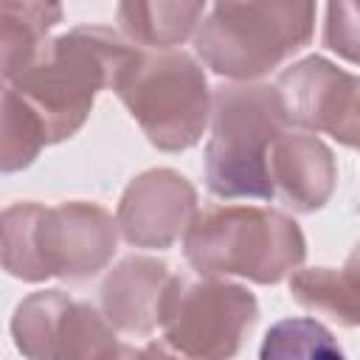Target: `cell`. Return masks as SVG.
<instances>
[{"instance_id":"cell-1","label":"cell","mask_w":360,"mask_h":360,"mask_svg":"<svg viewBox=\"0 0 360 360\" xmlns=\"http://www.w3.org/2000/svg\"><path fill=\"white\" fill-rule=\"evenodd\" d=\"M141 48L104 25H79L39 51V56L6 87H11L42 124L45 141L70 138L90 115L93 98L115 87Z\"/></svg>"},{"instance_id":"cell-2","label":"cell","mask_w":360,"mask_h":360,"mask_svg":"<svg viewBox=\"0 0 360 360\" xmlns=\"http://www.w3.org/2000/svg\"><path fill=\"white\" fill-rule=\"evenodd\" d=\"M118 222L96 202H14L3 211V267L22 281L84 278L115 253Z\"/></svg>"},{"instance_id":"cell-3","label":"cell","mask_w":360,"mask_h":360,"mask_svg":"<svg viewBox=\"0 0 360 360\" xmlns=\"http://www.w3.org/2000/svg\"><path fill=\"white\" fill-rule=\"evenodd\" d=\"M290 115L276 84L233 82L211 96V138L205 180L217 197L270 200V149L287 132Z\"/></svg>"},{"instance_id":"cell-4","label":"cell","mask_w":360,"mask_h":360,"mask_svg":"<svg viewBox=\"0 0 360 360\" xmlns=\"http://www.w3.org/2000/svg\"><path fill=\"white\" fill-rule=\"evenodd\" d=\"M183 253L202 276H242L256 284H276L298 270L307 242L301 228L281 211L211 205L191 219Z\"/></svg>"},{"instance_id":"cell-5","label":"cell","mask_w":360,"mask_h":360,"mask_svg":"<svg viewBox=\"0 0 360 360\" xmlns=\"http://www.w3.org/2000/svg\"><path fill=\"white\" fill-rule=\"evenodd\" d=\"M312 28V3H217L200 22L194 48L214 73L250 82L301 51Z\"/></svg>"},{"instance_id":"cell-6","label":"cell","mask_w":360,"mask_h":360,"mask_svg":"<svg viewBox=\"0 0 360 360\" xmlns=\"http://www.w3.org/2000/svg\"><path fill=\"white\" fill-rule=\"evenodd\" d=\"M112 90L163 152L194 146L211 118L205 73L183 51H138Z\"/></svg>"},{"instance_id":"cell-7","label":"cell","mask_w":360,"mask_h":360,"mask_svg":"<svg viewBox=\"0 0 360 360\" xmlns=\"http://www.w3.org/2000/svg\"><path fill=\"white\" fill-rule=\"evenodd\" d=\"M259 315L250 290L211 276H174L163 312V340L200 360H231Z\"/></svg>"},{"instance_id":"cell-8","label":"cell","mask_w":360,"mask_h":360,"mask_svg":"<svg viewBox=\"0 0 360 360\" xmlns=\"http://www.w3.org/2000/svg\"><path fill=\"white\" fill-rule=\"evenodd\" d=\"M11 335L28 360H118V340L107 315L62 290L22 298L11 318Z\"/></svg>"},{"instance_id":"cell-9","label":"cell","mask_w":360,"mask_h":360,"mask_svg":"<svg viewBox=\"0 0 360 360\" xmlns=\"http://www.w3.org/2000/svg\"><path fill=\"white\" fill-rule=\"evenodd\" d=\"M290 124L309 132H329L360 149V76L346 73L323 56H307L278 76Z\"/></svg>"},{"instance_id":"cell-10","label":"cell","mask_w":360,"mask_h":360,"mask_svg":"<svg viewBox=\"0 0 360 360\" xmlns=\"http://www.w3.org/2000/svg\"><path fill=\"white\" fill-rule=\"evenodd\" d=\"M194 217V186L172 169H149L127 186L115 222L135 248H169L186 236Z\"/></svg>"},{"instance_id":"cell-11","label":"cell","mask_w":360,"mask_h":360,"mask_svg":"<svg viewBox=\"0 0 360 360\" xmlns=\"http://www.w3.org/2000/svg\"><path fill=\"white\" fill-rule=\"evenodd\" d=\"M270 183L301 214L326 205L338 183L332 149L307 132H284L270 149Z\"/></svg>"},{"instance_id":"cell-12","label":"cell","mask_w":360,"mask_h":360,"mask_svg":"<svg viewBox=\"0 0 360 360\" xmlns=\"http://www.w3.org/2000/svg\"><path fill=\"white\" fill-rule=\"evenodd\" d=\"M174 276L149 256H129L110 270L101 284V309L107 321L129 335H149L160 326V312Z\"/></svg>"},{"instance_id":"cell-13","label":"cell","mask_w":360,"mask_h":360,"mask_svg":"<svg viewBox=\"0 0 360 360\" xmlns=\"http://www.w3.org/2000/svg\"><path fill=\"white\" fill-rule=\"evenodd\" d=\"M62 20L56 3H0V45H3V79H17L48 45V31Z\"/></svg>"},{"instance_id":"cell-14","label":"cell","mask_w":360,"mask_h":360,"mask_svg":"<svg viewBox=\"0 0 360 360\" xmlns=\"http://www.w3.org/2000/svg\"><path fill=\"white\" fill-rule=\"evenodd\" d=\"M205 20V3H121L118 22L127 39L138 48L172 51Z\"/></svg>"},{"instance_id":"cell-15","label":"cell","mask_w":360,"mask_h":360,"mask_svg":"<svg viewBox=\"0 0 360 360\" xmlns=\"http://www.w3.org/2000/svg\"><path fill=\"white\" fill-rule=\"evenodd\" d=\"M292 298L340 326H360V284L346 267H307L290 276Z\"/></svg>"},{"instance_id":"cell-16","label":"cell","mask_w":360,"mask_h":360,"mask_svg":"<svg viewBox=\"0 0 360 360\" xmlns=\"http://www.w3.org/2000/svg\"><path fill=\"white\" fill-rule=\"evenodd\" d=\"M259 360H346L335 335L315 318H284L267 329Z\"/></svg>"},{"instance_id":"cell-17","label":"cell","mask_w":360,"mask_h":360,"mask_svg":"<svg viewBox=\"0 0 360 360\" xmlns=\"http://www.w3.org/2000/svg\"><path fill=\"white\" fill-rule=\"evenodd\" d=\"M48 146L42 124L31 112V107L11 90H3V127H0V169L17 172L25 169L39 149Z\"/></svg>"},{"instance_id":"cell-18","label":"cell","mask_w":360,"mask_h":360,"mask_svg":"<svg viewBox=\"0 0 360 360\" xmlns=\"http://www.w3.org/2000/svg\"><path fill=\"white\" fill-rule=\"evenodd\" d=\"M323 42L338 56L360 65V3H329L323 22Z\"/></svg>"},{"instance_id":"cell-19","label":"cell","mask_w":360,"mask_h":360,"mask_svg":"<svg viewBox=\"0 0 360 360\" xmlns=\"http://www.w3.org/2000/svg\"><path fill=\"white\" fill-rule=\"evenodd\" d=\"M118 360H200V357L183 354V352H177L174 346H169L166 340H149L143 349L124 346V352H121Z\"/></svg>"},{"instance_id":"cell-20","label":"cell","mask_w":360,"mask_h":360,"mask_svg":"<svg viewBox=\"0 0 360 360\" xmlns=\"http://www.w3.org/2000/svg\"><path fill=\"white\" fill-rule=\"evenodd\" d=\"M343 267H346V270L352 273V278L360 284V245H357V248L349 253V259H346V264H343Z\"/></svg>"}]
</instances>
